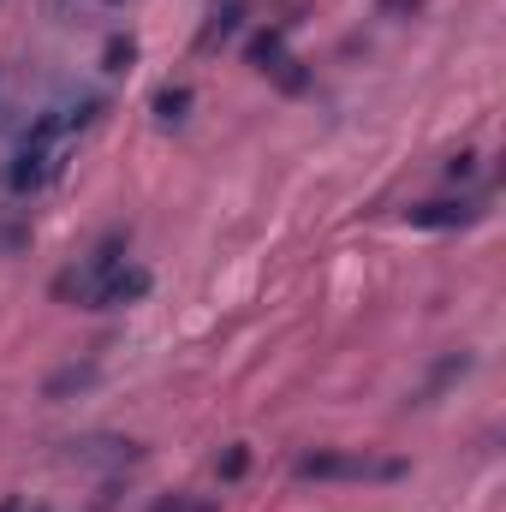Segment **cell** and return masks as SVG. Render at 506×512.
Returning <instances> with one entry per match:
<instances>
[{"instance_id": "6da1fadb", "label": "cell", "mask_w": 506, "mask_h": 512, "mask_svg": "<svg viewBox=\"0 0 506 512\" xmlns=\"http://www.w3.org/2000/svg\"><path fill=\"white\" fill-rule=\"evenodd\" d=\"M102 96H72V102H54V108H42V120H30V131L18 137V149H12V161H6V191H18V197H36V191H48L60 173H66V155H72V143L84 137V131L102 120Z\"/></svg>"}, {"instance_id": "7a4b0ae2", "label": "cell", "mask_w": 506, "mask_h": 512, "mask_svg": "<svg viewBox=\"0 0 506 512\" xmlns=\"http://www.w3.org/2000/svg\"><path fill=\"white\" fill-rule=\"evenodd\" d=\"M54 292L78 310H120V304H137L149 292V268H137L126 256V245H102L96 256H84L78 268H66L54 280Z\"/></svg>"}, {"instance_id": "3957f363", "label": "cell", "mask_w": 506, "mask_h": 512, "mask_svg": "<svg viewBox=\"0 0 506 512\" xmlns=\"http://www.w3.org/2000/svg\"><path fill=\"white\" fill-rule=\"evenodd\" d=\"M292 471L304 483H399L405 459H387V453H304Z\"/></svg>"}, {"instance_id": "277c9868", "label": "cell", "mask_w": 506, "mask_h": 512, "mask_svg": "<svg viewBox=\"0 0 506 512\" xmlns=\"http://www.w3.org/2000/svg\"><path fill=\"white\" fill-rule=\"evenodd\" d=\"M66 447H72L78 465H114V471H126V465L143 459V447L126 441V435H84V441H66Z\"/></svg>"}, {"instance_id": "5b68a950", "label": "cell", "mask_w": 506, "mask_h": 512, "mask_svg": "<svg viewBox=\"0 0 506 512\" xmlns=\"http://www.w3.org/2000/svg\"><path fill=\"white\" fill-rule=\"evenodd\" d=\"M483 209L471 203V197H459V203H417V209H405V221L411 227H471Z\"/></svg>"}, {"instance_id": "8992f818", "label": "cell", "mask_w": 506, "mask_h": 512, "mask_svg": "<svg viewBox=\"0 0 506 512\" xmlns=\"http://www.w3.org/2000/svg\"><path fill=\"white\" fill-rule=\"evenodd\" d=\"M48 6H54V18H66V24H96V18L120 12L126 0H48Z\"/></svg>"}, {"instance_id": "52a82bcc", "label": "cell", "mask_w": 506, "mask_h": 512, "mask_svg": "<svg viewBox=\"0 0 506 512\" xmlns=\"http://www.w3.org/2000/svg\"><path fill=\"white\" fill-rule=\"evenodd\" d=\"M90 382H96V364H84V370H60V376H48V399L72 393V387H90Z\"/></svg>"}, {"instance_id": "ba28073f", "label": "cell", "mask_w": 506, "mask_h": 512, "mask_svg": "<svg viewBox=\"0 0 506 512\" xmlns=\"http://www.w3.org/2000/svg\"><path fill=\"white\" fill-rule=\"evenodd\" d=\"M30 245V227L24 221H0V256H18Z\"/></svg>"}, {"instance_id": "9c48e42d", "label": "cell", "mask_w": 506, "mask_h": 512, "mask_svg": "<svg viewBox=\"0 0 506 512\" xmlns=\"http://www.w3.org/2000/svg\"><path fill=\"white\" fill-rule=\"evenodd\" d=\"M155 108H161V120H185V108H191V96H185V90H167V96H161Z\"/></svg>"}, {"instance_id": "30bf717a", "label": "cell", "mask_w": 506, "mask_h": 512, "mask_svg": "<svg viewBox=\"0 0 506 512\" xmlns=\"http://www.w3.org/2000/svg\"><path fill=\"white\" fill-rule=\"evenodd\" d=\"M155 512H215V501H155Z\"/></svg>"}, {"instance_id": "8fae6325", "label": "cell", "mask_w": 506, "mask_h": 512, "mask_svg": "<svg viewBox=\"0 0 506 512\" xmlns=\"http://www.w3.org/2000/svg\"><path fill=\"white\" fill-rule=\"evenodd\" d=\"M0 512H48V507H30V501H0Z\"/></svg>"}]
</instances>
